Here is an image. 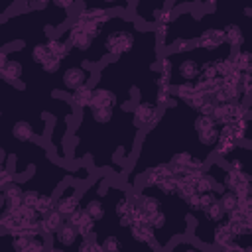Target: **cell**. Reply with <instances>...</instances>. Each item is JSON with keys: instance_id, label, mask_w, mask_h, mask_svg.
<instances>
[{"instance_id": "obj_9", "label": "cell", "mask_w": 252, "mask_h": 252, "mask_svg": "<svg viewBox=\"0 0 252 252\" xmlns=\"http://www.w3.org/2000/svg\"><path fill=\"white\" fill-rule=\"evenodd\" d=\"M24 191L22 185H18L16 181L10 183L8 187H2V207L8 209H18L24 205Z\"/></svg>"}, {"instance_id": "obj_28", "label": "cell", "mask_w": 252, "mask_h": 252, "mask_svg": "<svg viewBox=\"0 0 252 252\" xmlns=\"http://www.w3.org/2000/svg\"><path fill=\"white\" fill-rule=\"evenodd\" d=\"M132 207H134V199H128L126 195H122L114 205V213H116V217H122V215H128L132 211Z\"/></svg>"}, {"instance_id": "obj_8", "label": "cell", "mask_w": 252, "mask_h": 252, "mask_svg": "<svg viewBox=\"0 0 252 252\" xmlns=\"http://www.w3.org/2000/svg\"><path fill=\"white\" fill-rule=\"evenodd\" d=\"M224 43H226V37H224V30L222 28H209V30L201 32L199 37H197V47L209 49V51L217 49V47H220Z\"/></svg>"}, {"instance_id": "obj_23", "label": "cell", "mask_w": 252, "mask_h": 252, "mask_svg": "<svg viewBox=\"0 0 252 252\" xmlns=\"http://www.w3.org/2000/svg\"><path fill=\"white\" fill-rule=\"evenodd\" d=\"M203 213H205V219L211 220V222H219V220H222L226 217V213H224V209H222V205H220L219 199L215 203H211Z\"/></svg>"}, {"instance_id": "obj_31", "label": "cell", "mask_w": 252, "mask_h": 252, "mask_svg": "<svg viewBox=\"0 0 252 252\" xmlns=\"http://www.w3.org/2000/svg\"><path fill=\"white\" fill-rule=\"evenodd\" d=\"M41 65V69L45 71V73H55V71H59V67H61V59H57V57H53V55H49L43 63H39Z\"/></svg>"}, {"instance_id": "obj_38", "label": "cell", "mask_w": 252, "mask_h": 252, "mask_svg": "<svg viewBox=\"0 0 252 252\" xmlns=\"http://www.w3.org/2000/svg\"><path fill=\"white\" fill-rule=\"evenodd\" d=\"M250 98H252V96H250ZM250 112H252V110H250Z\"/></svg>"}, {"instance_id": "obj_20", "label": "cell", "mask_w": 252, "mask_h": 252, "mask_svg": "<svg viewBox=\"0 0 252 252\" xmlns=\"http://www.w3.org/2000/svg\"><path fill=\"white\" fill-rule=\"evenodd\" d=\"M77 18H81V20H104V22L110 20V16H108V12H106L104 8H94V6H85V8H81Z\"/></svg>"}, {"instance_id": "obj_36", "label": "cell", "mask_w": 252, "mask_h": 252, "mask_svg": "<svg viewBox=\"0 0 252 252\" xmlns=\"http://www.w3.org/2000/svg\"><path fill=\"white\" fill-rule=\"evenodd\" d=\"M51 4H53L57 10H65V12H69V8L75 4V0H51Z\"/></svg>"}, {"instance_id": "obj_22", "label": "cell", "mask_w": 252, "mask_h": 252, "mask_svg": "<svg viewBox=\"0 0 252 252\" xmlns=\"http://www.w3.org/2000/svg\"><path fill=\"white\" fill-rule=\"evenodd\" d=\"M219 201H220L224 213H230V211H236V209H238V201H240V197H238L234 191L226 189V191H222V193L219 195Z\"/></svg>"}, {"instance_id": "obj_5", "label": "cell", "mask_w": 252, "mask_h": 252, "mask_svg": "<svg viewBox=\"0 0 252 252\" xmlns=\"http://www.w3.org/2000/svg\"><path fill=\"white\" fill-rule=\"evenodd\" d=\"M81 238V234H79V230L65 219L63 220V224L59 226V230L53 234V244H51V250H61V248H69V246H73L77 240Z\"/></svg>"}, {"instance_id": "obj_16", "label": "cell", "mask_w": 252, "mask_h": 252, "mask_svg": "<svg viewBox=\"0 0 252 252\" xmlns=\"http://www.w3.org/2000/svg\"><path fill=\"white\" fill-rule=\"evenodd\" d=\"M134 203H136L148 217L154 215V213H158V211H161V203H159V199L154 197V195H148V193H138V195L134 197Z\"/></svg>"}, {"instance_id": "obj_26", "label": "cell", "mask_w": 252, "mask_h": 252, "mask_svg": "<svg viewBox=\"0 0 252 252\" xmlns=\"http://www.w3.org/2000/svg\"><path fill=\"white\" fill-rule=\"evenodd\" d=\"M197 47V39H185V37H179L171 43V51L173 53H185V51H191Z\"/></svg>"}, {"instance_id": "obj_2", "label": "cell", "mask_w": 252, "mask_h": 252, "mask_svg": "<svg viewBox=\"0 0 252 252\" xmlns=\"http://www.w3.org/2000/svg\"><path fill=\"white\" fill-rule=\"evenodd\" d=\"M195 132H197L201 144H205L209 148H215V144L219 140V134H220V126H219V122L213 116L197 114V118H195Z\"/></svg>"}, {"instance_id": "obj_24", "label": "cell", "mask_w": 252, "mask_h": 252, "mask_svg": "<svg viewBox=\"0 0 252 252\" xmlns=\"http://www.w3.org/2000/svg\"><path fill=\"white\" fill-rule=\"evenodd\" d=\"M51 209H55V197L49 193H39V197H37V203H35V211L43 217L45 213H49Z\"/></svg>"}, {"instance_id": "obj_7", "label": "cell", "mask_w": 252, "mask_h": 252, "mask_svg": "<svg viewBox=\"0 0 252 252\" xmlns=\"http://www.w3.org/2000/svg\"><path fill=\"white\" fill-rule=\"evenodd\" d=\"M81 207V193H77L73 187L69 189H63V193H59L55 197V209L63 215V217H69L75 209Z\"/></svg>"}, {"instance_id": "obj_30", "label": "cell", "mask_w": 252, "mask_h": 252, "mask_svg": "<svg viewBox=\"0 0 252 252\" xmlns=\"http://www.w3.org/2000/svg\"><path fill=\"white\" fill-rule=\"evenodd\" d=\"M122 242L118 240V236H112V234H108V236H104V240H102V250L104 252H116V250H122Z\"/></svg>"}, {"instance_id": "obj_12", "label": "cell", "mask_w": 252, "mask_h": 252, "mask_svg": "<svg viewBox=\"0 0 252 252\" xmlns=\"http://www.w3.org/2000/svg\"><path fill=\"white\" fill-rule=\"evenodd\" d=\"M65 219H67V217H63L57 209H51L49 213H45V215L41 217V230H43V234H45L47 238H53V234L59 230V226L63 224Z\"/></svg>"}, {"instance_id": "obj_27", "label": "cell", "mask_w": 252, "mask_h": 252, "mask_svg": "<svg viewBox=\"0 0 252 252\" xmlns=\"http://www.w3.org/2000/svg\"><path fill=\"white\" fill-rule=\"evenodd\" d=\"M112 114H114V108H91V116L93 120H96L98 124H106L112 120Z\"/></svg>"}, {"instance_id": "obj_33", "label": "cell", "mask_w": 252, "mask_h": 252, "mask_svg": "<svg viewBox=\"0 0 252 252\" xmlns=\"http://www.w3.org/2000/svg\"><path fill=\"white\" fill-rule=\"evenodd\" d=\"M16 177L14 173H10V169L6 167V163H2V173H0V187H8L10 183H14Z\"/></svg>"}, {"instance_id": "obj_6", "label": "cell", "mask_w": 252, "mask_h": 252, "mask_svg": "<svg viewBox=\"0 0 252 252\" xmlns=\"http://www.w3.org/2000/svg\"><path fill=\"white\" fill-rule=\"evenodd\" d=\"M91 79V69L83 67V65H75V67H69L65 73H63V87L67 91H75L83 85H87Z\"/></svg>"}, {"instance_id": "obj_32", "label": "cell", "mask_w": 252, "mask_h": 252, "mask_svg": "<svg viewBox=\"0 0 252 252\" xmlns=\"http://www.w3.org/2000/svg\"><path fill=\"white\" fill-rule=\"evenodd\" d=\"M165 222H167V219H165V213H163V211H158V213L150 215V224H152L156 230H161V228L165 226Z\"/></svg>"}, {"instance_id": "obj_1", "label": "cell", "mask_w": 252, "mask_h": 252, "mask_svg": "<svg viewBox=\"0 0 252 252\" xmlns=\"http://www.w3.org/2000/svg\"><path fill=\"white\" fill-rule=\"evenodd\" d=\"M102 47L112 57H120L122 53H128L134 47V33L128 30H110L104 35Z\"/></svg>"}, {"instance_id": "obj_19", "label": "cell", "mask_w": 252, "mask_h": 252, "mask_svg": "<svg viewBox=\"0 0 252 252\" xmlns=\"http://www.w3.org/2000/svg\"><path fill=\"white\" fill-rule=\"evenodd\" d=\"M222 30H224L226 45H230L232 49H240V47L244 45V35H242L240 26H236V24H228V26H224Z\"/></svg>"}, {"instance_id": "obj_29", "label": "cell", "mask_w": 252, "mask_h": 252, "mask_svg": "<svg viewBox=\"0 0 252 252\" xmlns=\"http://www.w3.org/2000/svg\"><path fill=\"white\" fill-rule=\"evenodd\" d=\"M49 55H51V53H49L47 43H35V45L32 47V57H33L35 63H43Z\"/></svg>"}, {"instance_id": "obj_4", "label": "cell", "mask_w": 252, "mask_h": 252, "mask_svg": "<svg viewBox=\"0 0 252 252\" xmlns=\"http://www.w3.org/2000/svg\"><path fill=\"white\" fill-rule=\"evenodd\" d=\"M65 39L73 45V49H77V51H87V49H91V45H93V41H94V37H91L85 30H83V26L77 22V20H73L71 24H69V28H67V32H65Z\"/></svg>"}, {"instance_id": "obj_10", "label": "cell", "mask_w": 252, "mask_h": 252, "mask_svg": "<svg viewBox=\"0 0 252 252\" xmlns=\"http://www.w3.org/2000/svg\"><path fill=\"white\" fill-rule=\"evenodd\" d=\"M171 175H173V171H171L169 163H159V165H156V167H152V169L146 171V175H144V187H159V183L163 179L171 177Z\"/></svg>"}, {"instance_id": "obj_18", "label": "cell", "mask_w": 252, "mask_h": 252, "mask_svg": "<svg viewBox=\"0 0 252 252\" xmlns=\"http://www.w3.org/2000/svg\"><path fill=\"white\" fill-rule=\"evenodd\" d=\"M230 59H232L234 69L246 73V71H250V65H252V49H242V47L240 49H234L232 55H230Z\"/></svg>"}, {"instance_id": "obj_15", "label": "cell", "mask_w": 252, "mask_h": 252, "mask_svg": "<svg viewBox=\"0 0 252 252\" xmlns=\"http://www.w3.org/2000/svg\"><path fill=\"white\" fill-rule=\"evenodd\" d=\"M0 75L8 85H16L18 79H22V63L8 59L4 65H0Z\"/></svg>"}, {"instance_id": "obj_3", "label": "cell", "mask_w": 252, "mask_h": 252, "mask_svg": "<svg viewBox=\"0 0 252 252\" xmlns=\"http://www.w3.org/2000/svg\"><path fill=\"white\" fill-rule=\"evenodd\" d=\"M161 108L158 102H150V100H138L134 110H132V118H134V126L142 128V126H154L161 114Z\"/></svg>"}, {"instance_id": "obj_34", "label": "cell", "mask_w": 252, "mask_h": 252, "mask_svg": "<svg viewBox=\"0 0 252 252\" xmlns=\"http://www.w3.org/2000/svg\"><path fill=\"white\" fill-rule=\"evenodd\" d=\"M37 197H39V193H37L35 189H26V191H24V205H28V207H35Z\"/></svg>"}, {"instance_id": "obj_37", "label": "cell", "mask_w": 252, "mask_h": 252, "mask_svg": "<svg viewBox=\"0 0 252 252\" xmlns=\"http://www.w3.org/2000/svg\"><path fill=\"white\" fill-rule=\"evenodd\" d=\"M51 0H24V6L26 8H32V10H35V8H41V6H47Z\"/></svg>"}, {"instance_id": "obj_25", "label": "cell", "mask_w": 252, "mask_h": 252, "mask_svg": "<svg viewBox=\"0 0 252 252\" xmlns=\"http://www.w3.org/2000/svg\"><path fill=\"white\" fill-rule=\"evenodd\" d=\"M85 209H87V213L94 219V220H100L102 217H104V207H102V203L98 201V199H89V201H85V203H81Z\"/></svg>"}, {"instance_id": "obj_13", "label": "cell", "mask_w": 252, "mask_h": 252, "mask_svg": "<svg viewBox=\"0 0 252 252\" xmlns=\"http://www.w3.org/2000/svg\"><path fill=\"white\" fill-rule=\"evenodd\" d=\"M47 47H49V53L53 55V57H57V59H67L69 57V53L73 51V45L65 39V37H49L47 39Z\"/></svg>"}, {"instance_id": "obj_17", "label": "cell", "mask_w": 252, "mask_h": 252, "mask_svg": "<svg viewBox=\"0 0 252 252\" xmlns=\"http://www.w3.org/2000/svg\"><path fill=\"white\" fill-rule=\"evenodd\" d=\"M177 75L181 81H195L201 75V65L195 59H185L177 67Z\"/></svg>"}, {"instance_id": "obj_11", "label": "cell", "mask_w": 252, "mask_h": 252, "mask_svg": "<svg viewBox=\"0 0 252 252\" xmlns=\"http://www.w3.org/2000/svg\"><path fill=\"white\" fill-rule=\"evenodd\" d=\"M116 102H118L116 100V94L110 89L96 87L93 91V100H91V106L89 108H114Z\"/></svg>"}, {"instance_id": "obj_14", "label": "cell", "mask_w": 252, "mask_h": 252, "mask_svg": "<svg viewBox=\"0 0 252 252\" xmlns=\"http://www.w3.org/2000/svg\"><path fill=\"white\" fill-rule=\"evenodd\" d=\"M93 87L87 83V85H83V87H79V89H75L73 93H71V102L79 108V110H85V108H89L91 106V100H93Z\"/></svg>"}, {"instance_id": "obj_35", "label": "cell", "mask_w": 252, "mask_h": 252, "mask_svg": "<svg viewBox=\"0 0 252 252\" xmlns=\"http://www.w3.org/2000/svg\"><path fill=\"white\" fill-rule=\"evenodd\" d=\"M173 20H175V12H173V8H167V10H161V14H159V18H158V24L169 26Z\"/></svg>"}, {"instance_id": "obj_21", "label": "cell", "mask_w": 252, "mask_h": 252, "mask_svg": "<svg viewBox=\"0 0 252 252\" xmlns=\"http://www.w3.org/2000/svg\"><path fill=\"white\" fill-rule=\"evenodd\" d=\"M12 134L18 142H30L33 138V126L28 122H16L12 128Z\"/></svg>"}]
</instances>
